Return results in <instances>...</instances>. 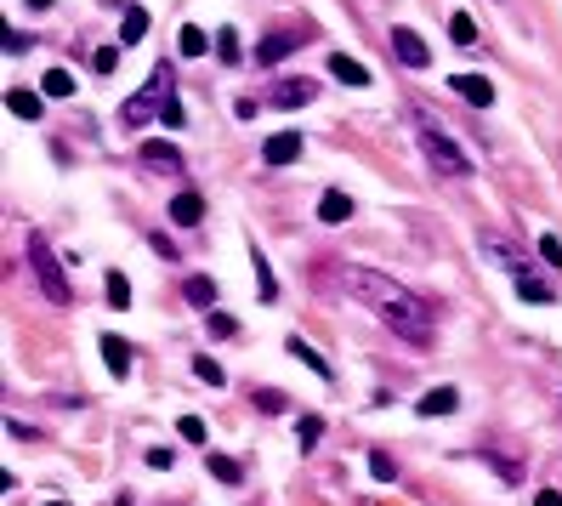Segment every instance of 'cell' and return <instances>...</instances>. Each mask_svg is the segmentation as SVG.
Segmentation results:
<instances>
[{
    "label": "cell",
    "instance_id": "33",
    "mask_svg": "<svg viewBox=\"0 0 562 506\" xmlns=\"http://www.w3.org/2000/svg\"><path fill=\"white\" fill-rule=\"evenodd\" d=\"M120 52H125V46H97V52H91V69H97V74H114V69H120Z\"/></svg>",
    "mask_w": 562,
    "mask_h": 506
},
{
    "label": "cell",
    "instance_id": "7",
    "mask_svg": "<svg viewBox=\"0 0 562 506\" xmlns=\"http://www.w3.org/2000/svg\"><path fill=\"white\" fill-rule=\"evenodd\" d=\"M393 52H398L403 69H426V63H432V46L420 40V29H409V23L393 29Z\"/></svg>",
    "mask_w": 562,
    "mask_h": 506
},
{
    "label": "cell",
    "instance_id": "32",
    "mask_svg": "<svg viewBox=\"0 0 562 506\" xmlns=\"http://www.w3.org/2000/svg\"><path fill=\"white\" fill-rule=\"evenodd\" d=\"M194 376L205 381V387H222V364H216L211 353H199V359H194Z\"/></svg>",
    "mask_w": 562,
    "mask_h": 506
},
{
    "label": "cell",
    "instance_id": "20",
    "mask_svg": "<svg viewBox=\"0 0 562 506\" xmlns=\"http://www.w3.org/2000/svg\"><path fill=\"white\" fill-rule=\"evenodd\" d=\"M143 40H148V12L131 6V12H125V23H120V46H143Z\"/></svg>",
    "mask_w": 562,
    "mask_h": 506
},
{
    "label": "cell",
    "instance_id": "22",
    "mask_svg": "<svg viewBox=\"0 0 562 506\" xmlns=\"http://www.w3.org/2000/svg\"><path fill=\"white\" fill-rule=\"evenodd\" d=\"M205 330L216 336V342H239V319L222 313V308H211V313H205Z\"/></svg>",
    "mask_w": 562,
    "mask_h": 506
},
{
    "label": "cell",
    "instance_id": "10",
    "mask_svg": "<svg viewBox=\"0 0 562 506\" xmlns=\"http://www.w3.org/2000/svg\"><path fill=\"white\" fill-rule=\"evenodd\" d=\"M312 97H318L312 80H273V91H268L273 109H302V103H312Z\"/></svg>",
    "mask_w": 562,
    "mask_h": 506
},
{
    "label": "cell",
    "instance_id": "28",
    "mask_svg": "<svg viewBox=\"0 0 562 506\" xmlns=\"http://www.w3.org/2000/svg\"><path fill=\"white\" fill-rule=\"evenodd\" d=\"M295 438H302V450H318V438H324V416H302V421H295Z\"/></svg>",
    "mask_w": 562,
    "mask_h": 506
},
{
    "label": "cell",
    "instance_id": "31",
    "mask_svg": "<svg viewBox=\"0 0 562 506\" xmlns=\"http://www.w3.org/2000/svg\"><path fill=\"white\" fill-rule=\"evenodd\" d=\"M216 57H222V63H239V29H216Z\"/></svg>",
    "mask_w": 562,
    "mask_h": 506
},
{
    "label": "cell",
    "instance_id": "29",
    "mask_svg": "<svg viewBox=\"0 0 562 506\" xmlns=\"http://www.w3.org/2000/svg\"><path fill=\"white\" fill-rule=\"evenodd\" d=\"M369 472H375V484H398V467L386 450H369Z\"/></svg>",
    "mask_w": 562,
    "mask_h": 506
},
{
    "label": "cell",
    "instance_id": "34",
    "mask_svg": "<svg viewBox=\"0 0 562 506\" xmlns=\"http://www.w3.org/2000/svg\"><path fill=\"white\" fill-rule=\"evenodd\" d=\"M160 126H165V131H182V126H187V109H182V97H170L165 109H160Z\"/></svg>",
    "mask_w": 562,
    "mask_h": 506
},
{
    "label": "cell",
    "instance_id": "40",
    "mask_svg": "<svg viewBox=\"0 0 562 506\" xmlns=\"http://www.w3.org/2000/svg\"><path fill=\"white\" fill-rule=\"evenodd\" d=\"M23 6H29V12H45V6H52V0H23Z\"/></svg>",
    "mask_w": 562,
    "mask_h": 506
},
{
    "label": "cell",
    "instance_id": "17",
    "mask_svg": "<svg viewBox=\"0 0 562 506\" xmlns=\"http://www.w3.org/2000/svg\"><path fill=\"white\" fill-rule=\"evenodd\" d=\"M330 74H335L341 86H369V69L358 63V57H347V52H335V57H330Z\"/></svg>",
    "mask_w": 562,
    "mask_h": 506
},
{
    "label": "cell",
    "instance_id": "18",
    "mask_svg": "<svg viewBox=\"0 0 562 506\" xmlns=\"http://www.w3.org/2000/svg\"><path fill=\"white\" fill-rule=\"evenodd\" d=\"M182 296H187V302H194V308H199V313H211V308H216V279H205V273H194V279H187V285H182Z\"/></svg>",
    "mask_w": 562,
    "mask_h": 506
},
{
    "label": "cell",
    "instance_id": "11",
    "mask_svg": "<svg viewBox=\"0 0 562 506\" xmlns=\"http://www.w3.org/2000/svg\"><path fill=\"white\" fill-rule=\"evenodd\" d=\"M261 160H268V165H295V160H302V131L268 137V143H261Z\"/></svg>",
    "mask_w": 562,
    "mask_h": 506
},
{
    "label": "cell",
    "instance_id": "26",
    "mask_svg": "<svg viewBox=\"0 0 562 506\" xmlns=\"http://www.w3.org/2000/svg\"><path fill=\"white\" fill-rule=\"evenodd\" d=\"M177 438H182V444H194V450H199V444H205V438H211V427H205V416H182V421H177Z\"/></svg>",
    "mask_w": 562,
    "mask_h": 506
},
{
    "label": "cell",
    "instance_id": "27",
    "mask_svg": "<svg viewBox=\"0 0 562 506\" xmlns=\"http://www.w3.org/2000/svg\"><path fill=\"white\" fill-rule=\"evenodd\" d=\"M290 353H295V359H302V364H307V370H318L324 381H330V359H318V353H312V347L302 342V336H290Z\"/></svg>",
    "mask_w": 562,
    "mask_h": 506
},
{
    "label": "cell",
    "instance_id": "8",
    "mask_svg": "<svg viewBox=\"0 0 562 506\" xmlns=\"http://www.w3.org/2000/svg\"><path fill=\"white\" fill-rule=\"evenodd\" d=\"M511 279H517V296H523V302H534V308H551V302H557V290L545 285L534 268H528V256H523L517 268H511Z\"/></svg>",
    "mask_w": 562,
    "mask_h": 506
},
{
    "label": "cell",
    "instance_id": "4",
    "mask_svg": "<svg viewBox=\"0 0 562 506\" xmlns=\"http://www.w3.org/2000/svg\"><path fill=\"white\" fill-rule=\"evenodd\" d=\"M170 97H177V91H170V69L160 63V69H153V80L136 91L131 103H125V126H148V120H160V109H165Z\"/></svg>",
    "mask_w": 562,
    "mask_h": 506
},
{
    "label": "cell",
    "instance_id": "36",
    "mask_svg": "<svg viewBox=\"0 0 562 506\" xmlns=\"http://www.w3.org/2000/svg\"><path fill=\"white\" fill-rule=\"evenodd\" d=\"M108 302H114V308H131V285H125V273H108Z\"/></svg>",
    "mask_w": 562,
    "mask_h": 506
},
{
    "label": "cell",
    "instance_id": "25",
    "mask_svg": "<svg viewBox=\"0 0 562 506\" xmlns=\"http://www.w3.org/2000/svg\"><path fill=\"white\" fill-rule=\"evenodd\" d=\"M449 40H455V46L477 40V18H472V12H455V18H449Z\"/></svg>",
    "mask_w": 562,
    "mask_h": 506
},
{
    "label": "cell",
    "instance_id": "14",
    "mask_svg": "<svg viewBox=\"0 0 562 506\" xmlns=\"http://www.w3.org/2000/svg\"><path fill=\"white\" fill-rule=\"evenodd\" d=\"M170 222H177V228H194V222H205V199H199L194 188H182L177 199H170Z\"/></svg>",
    "mask_w": 562,
    "mask_h": 506
},
{
    "label": "cell",
    "instance_id": "9",
    "mask_svg": "<svg viewBox=\"0 0 562 506\" xmlns=\"http://www.w3.org/2000/svg\"><path fill=\"white\" fill-rule=\"evenodd\" d=\"M302 40H307V29H273V35L256 46V63H285Z\"/></svg>",
    "mask_w": 562,
    "mask_h": 506
},
{
    "label": "cell",
    "instance_id": "13",
    "mask_svg": "<svg viewBox=\"0 0 562 506\" xmlns=\"http://www.w3.org/2000/svg\"><path fill=\"white\" fill-rule=\"evenodd\" d=\"M97 347H103V364H108V376H114V381L131 376V347H125L120 336H108V330H103V342H97Z\"/></svg>",
    "mask_w": 562,
    "mask_h": 506
},
{
    "label": "cell",
    "instance_id": "38",
    "mask_svg": "<svg viewBox=\"0 0 562 506\" xmlns=\"http://www.w3.org/2000/svg\"><path fill=\"white\" fill-rule=\"evenodd\" d=\"M6 433H12V438H35V427L18 421V416H6Z\"/></svg>",
    "mask_w": 562,
    "mask_h": 506
},
{
    "label": "cell",
    "instance_id": "19",
    "mask_svg": "<svg viewBox=\"0 0 562 506\" xmlns=\"http://www.w3.org/2000/svg\"><path fill=\"white\" fill-rule=\"evenodd\" d=\"M250 268H256V296H261V302L273 308V302H278V279H273L268 256H261V251H250Z\"/></svg>",
    "mask_w": 562,
    "mask_h": 506
},
{
    "label": "cell",
    "instance_id": "2",
    "mask_svg": "<svg viewBox=\"0 0 562 506\" xmlns=\"http://www.w3.org/2000/svg\"><path fill=\"white\" fill-rule=\"evenodd\" d=\"M341 285L352 290L364 308H375V313H386V308H398L409 290H403L398 279H386V273H375V268H341Z\"/></svg>",
    "mask_w": 562,
    "mask_h": 506
},
{
    "label": "cell",
    "instance_id": "3",
    "mask_svg": "<svg viewBox=\"0 0 562 506\" xmlns=\"http://www.w3.org/2000/svg\"><path fill=\"white\" fill-rule=\"evenodd\" d=\"M381 319H386V325H393V336H403L409 347H432V308L415 296V290L398 302V308H386Z\"/></svg>",
    "mask_w": 562,
    "mask_h": 506
},
{
    "label": "cell",
    "instance_id": "12",
    "mask_svg": "<svg viewBox=\"0 0 562 506\" xmlns=\"http://www.w3.org/2000/svg\"><path fill=\"white\" fill-rule=\"evenodd\" d=\"M449 86H455V97H466L472 109H489V103H494V86L483 80V74H455Z\"/></svg>",
    "mask_w": 562,
    "mask_h": 506
},
{
    "label": "cell",
    "instance_id": "21",
    "mask_svg": "<svg viewBox=\"0 0 562 506\" xmlns=\"http://www.w3.org/2000/svg\"><path fill=\"white\" fill-rule=\"evenodd\" d=\"M347 217H352V199L341 194V188H330V194L318 199V222H347Z\"/></svg>",
    "mask_w": 562,
    "mask_h": 506
},
{
    "label": "cell",
    "instance_id": "1",
    "mask_svg": "<svg viewBox=\"0 0 562 506\" xmlns=\"http://www.w3.org/2000/svg\"><path fill=\"white\" fill-rule=\"evenodd\" d=\"M415 137H420V154H426V165L437 177H472V154H466L432 114H415Z\"/></svg>",
    "mask_w": 562,
    "mask_h": 506
},
{
    "label": "cell",
    "instance_id": "39",
    "mask_svg": "<svg viewBox=\"0 0 562 506\" xmlns=\"http://www.w3.org/2000/svg\"><path fill=\"white\" fill-rule=\"evenodd\" d=\"M534 506H562V495H557V489H540V495H534Z\"/></svg>",
    "mask_w": 562,
    "mask_h": 506
},
{
    "label": "cell",
    "instance_id": "35",
    "mask_svg": "<svg viewBox=\"0 0 562 506\" xmlns=\"http://www.w3.org/2000/svg\"><path fill=\"white\" fill-rule=\"evenodd\" d=\"M540 262L545 268H562V239L557 234H540Z\"/></svg>",
    "mask_w": 562,
    "mask_h": 506
},
{
    "label": "cell",
    "instance_id": "6",
    "mask_svg": "<svg viewBox=\"0 0 562 506\" xmlns=\"http://www.w3.org/2000/svg\"><path fill=\"white\" fill-rule=\"evenodd\" d=\"M136 160H143V171H153V177H182V148L165 143V137L143 143V148H136Z\"/></svg>",
    "mask_w": 562,
    "mask_h": 506
},
{
    "label": "cell",
    "instance_id": "23",
    "mask_svg": "<svg viewBox=\"0 0 562 506\" xmlns=\"http://www.w3.org/2000/svg\"><path fill=\"white\" fill-rule=\"evenodd\" d=\"M40 91H45V97H74V74L69 69H45L40 74Z\"/></svg>",
    "mask_w": 562,
    "mask_h": 506
},
{
    "label": "cell",
    "instance_id": "24",
    "mask_svg": "<svg viewBox=\"0 0 562 506\" xmlns=\"http://www.w3.org/2000/svg\"><path fill=\"white\" fill-rule=\"evenodd\" d=\"M6 109L18 120H40V97H35V91H6Z\"/></svg>",
    "mask_w": 562,
    "mask_h": 506
},
{
    "label": "cell",
    "instance_id": "16",
    "mask_svg": "<svg viewBox=\"0 0 562 506\" xmlns=\"http://www.w3.org/2000/svg\"><path fill=\"white\" fill-rule=\"evenodd\" d=\"M177 52L182 57H205V52H216V40L205 35L199 23H182V35H177Z\"/></svg>",
    "mask_w": 562,
    "mask_h": 506
},
{
    "label": "cell",
    "instance_id": "15",
    "mask_svg": "<svg viewBox=\"0 0 562 506\" xmlns=\"http://www.w3.org/2000/svg\"><path fill=\"white\" fill-rule=\"evenodd\" d=\"M415 410H420V416H455V410H460V387H432Z\"/></svg>",
    "mask_w": 562,
    "mask_h": 506
},
{
    "label": "cell",
    "instance_id": "5",
    "mask_svg": "<svg viewBox=\"0 0 562 506\" xmlns=\"http://www.w3.org/2000/svg\"><path fill=\"white\" fill-rule=\"evenodd\" d=\"M29 262H35V279H40V290H45V302H69V273L57 268V256H52V245L45 239H29Z\"/></svg>",
    "mask_w": 562,
    "mask_h": 506
},
{
    "label": "cell",
    "instance_id": "37",
    "mask_svg": "<svg viewBox=\"0 0 562 506\" xmlns=\"http://www.w3.org/2000/svg\"><path fill=\"white\" fill-rule=\"evenodd\" d=\"M256 410H261V416H278V410H285V393L261 387V393H256Z\"/></svg>",
    "mask_w": 562,
    "mask_h": 506
},
{
    "label": "cell",
    "instance_id": "41",
    "mask_svg": "<svg viewBox=\"0 0 562 506\" xmlns=\"http://www.w3.org/2000/svg\"><path fill=\"white\" fill-rule=\"evenodd\" d=\"M45 506H69V501H45Z\"/></svg>",
    "mask_w": 562,
    "mask_h": 506
},
{
    "label": "cell",
    "instance_id": "30",
    "mask_svg": "<svg viewBox=\"0 0 562 506\" xmlns=\"http://www.w3.org/2000/svg\"><path fill=\"white\" fill-rule=\"evenodd\" d=\"M205 467H211V478H222V484H239V478H244V472H239V461H233V455H211Z\"/></svg>",
    "mask_w": 562,
    "mask_h": 506
}]
</instances>
